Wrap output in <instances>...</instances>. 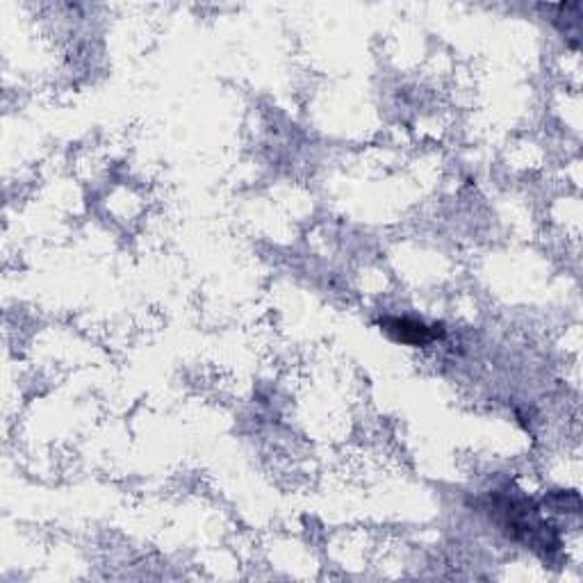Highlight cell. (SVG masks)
Masks as SVG:
<instances>
[{"label": "cell", "instance_id": "6da1fadb", "mask_svg": "<svg viewBox=\"0 0 583 583\" xmlns=\"http://www.w3.org/2000/svg\"><path fill=\"white\" fill-rule=\"evenodd\" d=\"M381 328L392 340L413 344V347H424V344L442 338V326H426L410 317H385Z\"/></svg>", "mask_w": 583, "mask_h": 583}]
</instances>
